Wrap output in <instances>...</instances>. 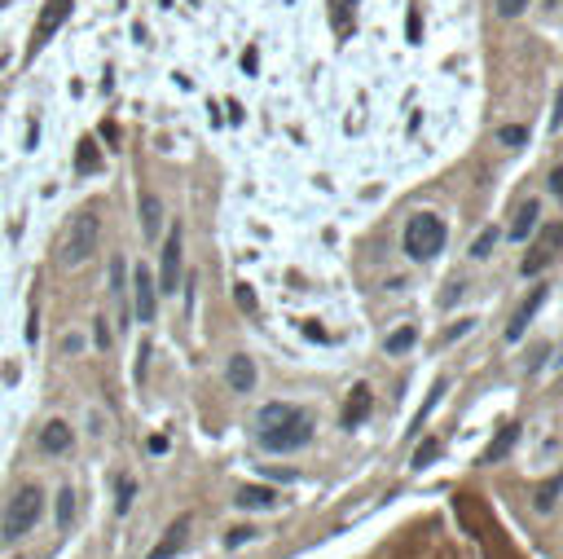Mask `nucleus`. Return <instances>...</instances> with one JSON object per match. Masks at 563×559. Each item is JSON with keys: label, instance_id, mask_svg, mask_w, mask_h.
I'll use <instances>...</instances> for the list:
<instances>
[{"label": "nucleus", "instance_id": "f257e3e1", "mask_svg": "<svg viewBox=\"0 0 563 559\" xmlns=\"http://www.w3.org/2000/svg\"><path fill=\"white\" fill-rule=\"evenodd\" d=\"M255 436H260V445L269 454H295V450H304L313 440V419L304 409L287 406V401H273V406L260 409Z\"/></svg>", "mask_w": 563, "mask_h": 559}, {"label": "nucleus", "instance_id": "f03ea898", "mask_svg": "<svg viewBox=\"0 0 563 559\" xmlns=\"http://www.w3.org/2000/svg\"><path fill=\"white\" fill-rule=\"evenodd\" d=\"M98 233H101V221L93 207L75 212L67 233H62V243H57V264H62V269H79L89 255L98 252Z\"/></svg>", "mask_w": 563, "mask_h": 559}, {"label": "nucleus", "instance_id": "7ed1b4c3", "mask_svg": "<svg viewBox=\"0 0 563 559\" xmlns=\"http://www.w3.org/2000/svg\"><path fill=\"white\" fill-rule=\"evenodd\" d=\"M444 252V221L436 212H418L410 216V225H405V255L410 260H436Z\"/></svg>", "mask_w": 563, "mask_h": 559}, {"label": "nucleus", "instance_id": "20e7f679", "mask_svg": "<svg viewBox=\"0 0 563 559\" xmlns=\"http://www.w3.org/2000/svg\"><path fill=\"white\" fill-rule=\"evenodd\" d=\"M40 511H45V493L36 489V484H26L18 489L14 498H9V507H5V520H0V537H23L36 529V520H40Z\"/></svg>", "mask_w": 563, "mask_h": 559}, {"label": "nucleus", "instance_id": "39448f33", "mask_svg": "<svg viewBox=\"0 0 563 559\" xmlns=\"http://www.w3.org/2000/svg\"><path fill=\"white\" fill-rule=\"evenodd\" d=\"M563 247V225H546L537 233V243L528 247V255H524V264H519V274L524 278H537L546 264H555V255H559Z\"/></svg>", "mask_w": 563, "mask_h": 559}, {"label": "nucleus", "instance_id": "423d86ee", "mask_svg": "<svg viewBox=\"0 0 563 559\" xmlns=\"http://www.w3.org/2000/svg\"><path fill=\"white\" fill-rule=\"evenodd\" d=\"M181 225L168 229V238H163V260H159V295H176V286H181Z\"/></svg>", "mask_w": 563, "mask_h": 559}, {"label": "nucleus", "instance_id": "0eeeda50", "mask_svg": "<svg viewBox=\"0 0 563 559\" xmlns=\"http://www.w3.org/2000/svg\"><path fill=\"white\" fill-rule=\"evenodd\" d=\"M132 305H137V322H154L159 313V286H154V274L146 264H137L132 274Z\"/></svg>", "mask_w": 563, "mask_h": 559}, {"label": "nucleus", "instance_id": "6e6552de", "mask_svg": "<svg viewBox=\"0 0 563 559\" xmlns=\"http://www.w3.org/2000/svg\"><path fill=\"white\" fill-rule=\"evenodd\" d=\"M546 305V286H533V291H528V300H524V305L515 308V317H511V326H506V339H524V331H528V322H533V317H537V308Z\"/></svg>", "mask_w": 563, "mask_h": 559}, {"label": "nucleus", "instance_id": "1a4fd4ad", "mask_svg": "<svg viewBox=\"0 0 563 559\" xmlns=\"http://www.w3.org/2000/svg\"><path fill=\"white\" fill-rule=\"evenodd\" d=\"M185 542H190V515H181V520L172 524L168 533H163V542H159V546H154L146 559H172V555H181V546H185Z\"/></svg>", "mask_w": 563, "mask_h": 559}, {"label": "nucleus", "instance_id": "9d476101", "mask_svg": "<svg viewBox=\"0 0 563 559\" xmlns=\"http://www.w3.org/2000/svg\"><path fill=\"white\" fill-rule=\"evenodd\" d=\"M71 445H75V436L62 419H49V423L40 428V450H45V454H67Z\"/></svg>", "mask_w": 563, "mask_h": 559}, {"label": "nucleus", "instance_id": "9b49d317", "mask_svg": "<svg viewBox=\"0 0 563 559\" xmlns=\"http://www.w3.org/2000/svg\"><path fill=\"white\" fill-rule=\"evenodd\" d=\"M370 409H374V397H370V388H352V397H348V406H343V428H361L370 419Z\"/></svg>", "mask_w": 563, "mask_h": 559}, {"label": "nucleus", "instance_id": "f8f14e48", "mask_svg": "<svg viewBox=\"0 0 563 559\" xmlns=\"http://www.w3.org/2000/svg\"><path fill=\"white\" fill-rule=\"evenodd\" d=\"M224 375H229V388H234V392H251V388H255V361L246 353L229 357V370H224Z\"/></svg>", "mask_w": 563, "mask_h": 559}, {"label": "nucleus", "instance_id": "ddd939ff", "mask_svg": "<svg viewBox=\"0 0 563 559\" xmlns=\"http://www.w3.org/2000/svg\"><path fill=\"white\" fill-rule=\"evenodd\" d=\"M67 14H71V0H49V9L40 14V26H36V40H31V53L40 49V45H45V36H49V31H53V26H57V23H62Z\"/></svg>", "mask_w": 563, "mask_h": 559}, {"label": "nucleus", "instance_id": "4468645a", "mask_svg": "<svg viewBox=\"0 0 563 559\" xmlns=\"http://www.w3.org/2000/svg\"><path fill=\"white\" fill-rule=\"evenodd\" d=\"M537 216H541V203H537V199H528V203L515 212V225H511V238H515V243H528V233L537 229Z\"/></svg>", "mask_w": 563, "mask_h": 559}, {"label": "nucleus", "instance_id": "2eb2a0df", "mask_svg": "<svg viewBox=\"0 0 563 559\" xmlns=\"http://www.w3.org/2000/svg\"><path fill=\"white\" fill-rule=\"evenodd\" d=\"M141 229H146L150 243H154L159 229H163V203H159L154 194H141Z\"/></svg>", "mask_w": 563, "mask_h": 559}, {"label": "nucleus", "instance_id": "dca6fc26", "mask_svg": "<svg viewBox=\"0 0 563 559\" xmlns=\"http://www.w3.org/2000/svg\"><path fill=\"white\" fill-rule=\"evenodd\" d=\"M515 440H519V423H506V428L497 432V440L485 450V462H502V458L515 450Z\"/></svg>", "mask_w": 563, "mask_h": 559}, {"label": "nucleus", "instance_id": "f3484780", "mask_svg": "<svg viewBox=\"0 0 563 559\" xmlns=\"http://www.w3.org/2000/svg\"><path fill=\"white\" fill-rule=\"evenodd\" d=\"M559 493H563V476H550V481L541 484L537 493H533V507L546 515V511H555V502H559Z\"/></svg>", "mask_w": 563, "mask_h": 559}, {"label": "nucleus", "instance_id": "a211bd4d", "mask_svg": "<svg viewBox=\"0 0 563 559\" xmlns=\"http://www.w3.org/2000/svg\"><path fill=\"white\" fill-rule=\"evenodd\" d=\"M273 502H277V493H273V489H260V484H251V489L238 493V507H251V511H269Z\"/></svg>", "mask_w": 563, "mask_h": 559}, {"label": "nucleus", "instance_id": "6ab92c4d", "mask_svg": "<svg viewBox=\"0 0 563 559\" xmlns=\"http://www.w3.org/2000/svg\"><path fill=\"white\" fill-rule=\"evenodd\" d=\"M75 168H79V172H98V168H101V150H98V141H93V137H84V141H79V150H75Z\"/></svg>", "mask_w": 563, "mask_h": 559}, {"label": "nucleus", "instance_id": "aec40b11", "mask_svg": "<svg viewBox=\"0 0 563 559\" xmlns=\"http://www.w3.org/2000/svg\"><path fill=\"white\" fill-rule=\"evenodd\" d=\"M71 520H75V493H71V489H62V493H57V529L67 533V529H71Z\"/></svg>", "mask_w": 563, "mask_h": 559}, {"label": "nucleus", "instance_id": "412c9836", "mask_svg": "<svg viewBox=\"0 0 563 559\" xmlns=\"http://www.w3.org/2000/svg\"><path fill=\"white\" fill-rule=\"evenodd\" d=\"M405 40L410 45H422V9L410 5V14H405Z\"/></svg>", "mask_w": 563, "mask_h": 559}, {"label": "nucleus", "instance_id": "4be33fe9", "mask_svg": "<svg viewBox=\"0 0 563 559\" xmlns=\"http://www.w3.org/2000/svg\"><path fill=\"white\" fill-rule=\"evenodd\" d=\"M493 247H497V229H485V233L471 243V255H475V260H489Z\"/></svg>", "mask_w": 563, "mask_h": 559}, {"label": "nucleus", "instance_id": "5701e85b", "mask_svg": "<svg viewBox=\"0 0 563 559\" xmlns=\"http://www.w3.org/2000/svg\"><path fill=\"white\" fill-rule=\"evenodd\" d=\"M436 458H441V440H422V445L414 450V467L422 471V467H427V462H436Z\"/></svg>", "mask_w": 563, "mask_h": 559}, {"label": "nucleus", "instance_id": "b1692460", "mask_svg": "<svg viewBox=\"0 0 563 559\" xmlns=\"http://www.w3.org/2000/svg\"><path fill=\"white\" fill-rule=\"evenodd\" d=\"M410 344H414V326H401V331H392L388 335V353H405V348H410Z\"/></svg>", "mask_w": 563, "mask_h": 559}, {"label": "nucleus", "instance_id": "393cba45", "mask_svg": "<svg viewBox=\"0 0 563 559\" xmlns=\"http://www.w3.org/2000/svg\"><path fill=\"white\" fill-rule=\"evenodd\" d=\"M497 141H502V146H524V141H528V128H519V124H506L502 128V132H497Z\"/></svg>", "mask_w": 563, "mask_h": 559}, {"label": "nucleus", "instance_id": "a878e982", "mask_svg": "<svg viewBox=\"0 0 563 559\" xmlns=\"http://www.w3.org/2000/svg\"><path fill=\"white\" fill-rule=\"evenodd\" d=\"M123 282H128V269H123V255H115V260H110V291H115L120 300H123V291H128Z\"/></svg>", "mask_w": 563, "mask_h": 559}, {"label": "nucleus", "instance_id": "bb28decb", "mask_svg": "<svg viewBox=\"0 0 563 559\" xmlns=\"http://www.w3.org/2000/svg\"><path fill=\"white\" fill-rule=\"evenodd\" d=\"M115 493H120V498H115V511H120V515H123V511L132 507V493H137V484H132V481H128V476H123V481L115 484Z\"/></svg>", "mask_w": 563, "mask_h": 559}, {"label": "nucleus", "instance_id": "cd10ccee", "mask_svg": "<svg viewBox=\"0 0 563 559\" xmlns=\"http://www.w3.org/2000/svg\"><path fill=\"white\" fill-rule=\"evenodd\" d=\"M441 401H444V379H441V383H436V392H432V401H427V406L418 409V419H414V428H422V423H427V414H432V409L441 406Z\"/></svg>", "mask_w": 563, "mask_h": 559}, {"label": "nucleus", "instance_id": "c85d7f7f", "mask_svg": "<svg viewBox=\"0 0 563 559\" xmlns=\"http://www.w3.org/2000/svg\"><path fill=\"white\" fill-rule=\"evenodd\" d=\"M524 9H528V0H497V14L502 18H519Z\"/></svg>", "mask_w": 563, "mask_h": 559}, {"label": "nucleus", "instance_id": "c756f323", "mask_svg": "<svg viewBox=\"0 0 563 559\" xmlns=\"http://www.w3.org/2000/svg\"><path fill=\"white\" fill-rule=\"evenodd\" d=\"M234 295H238V305H243L246 313H255V291H251V286H238Z\"/></svg>", "mask_w": 563, "mask_h": 559}, {"label": "nucleus", "instance_id": "7c9ffc66", "mask_svg": "<svg viewBox=\"0 0 563 559\" xmlns=\"http://www.w3.org/2000/svg\"><path fill=\"white\" fill-rule=\"evenodd\" d=\"M255 67H260V53L246 49V53H243V71H246V76H255Z\"/></svg>", "mask_w": 563, "mask_h": 559}, {"label": "nucleus", "instance_id": "2f4dec72", "mask_svg": "<svg viewBox=\"0 0 563 559\" xmlns=\"http://www.w3.org/2000/svg\"><path fill=\"white\" fill-rule=\"evenodd\" d=\"M550 128H563V88H559V98H555V119H550Z\"/></svg>", "mask_w": 563, "mask_h": 559}, {"label": "nucleus", "instance_id": "473e14b6", "mask_svg": "<svg viewBox=\"0 0 563 559\" xmlns=\"http://www.w3.org/2000/svg\"><path fill=\"white\" fill-rule=\"evenodd\" d=\"M550 190L563 199V168H555V172H550Z\"/></svg>", "mask_w": 563, "mask_h": 559}, {"label": "nucleus", "instance_id": "72a5a7b5", "mask_svg": "<svg viewBox=\"0 0 563 559\" xmlns=\"http://www.w3.org/2000/svg\"><path fill=\"white\" fill-rule=\"evenodd\" d=\"M246 537H251V529H234V533H229V546H238V542H246Z\"/></svg>", "mask_w": 563, "mask_h": 559}, {"label": "nucleus", "instance_id": "f704fd0d", "mask_svg": "<svg viewBox=\"0 0 563 559\" xmlns=\"http://www.w3.org/2000/svg\"><path fill=\"white\" fill-rule=\"evenodd\" d=\"M546 5H559V0H546Z\"/></svg>", "mask_w": 563, "mask_h": 559}]
</instances>
